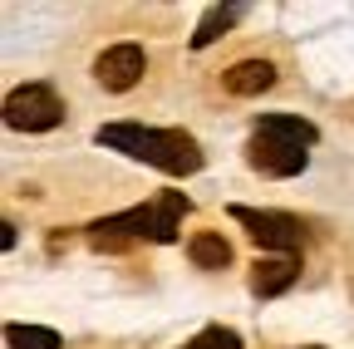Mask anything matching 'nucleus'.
Listing matches in <instances>:
<instances>
[{"mask_svg":"<svg viewBox=\"0 0 354 349\" xmlns=\"http://www.w3.org/2000/svg\"><path fill=\"white\" fill-rule=\"evenodd\" d=\"M99 143L113 153H128L148 167H162L172 178H187V172L202 167V148L197 138H187L183 128H143V123H104Z\"/></svg>","mask_w":354,"mask_h":349,"instance_id":"1","label":"nucleus"},{"mask_svg":"<svg viewBox=\"0 0 354 349\" xmlns=\"http://www.w3.org/2000/svg\"><path fill=\"white\" fill-rule=\"evenodd\" d=\"M187 197L183 192H162L153 207H128L118 216H104L94 222V236H109V232H123V236H148V241H177V227L187 216Z\"/></svg>","mask_w":354,"mask_h":349,"instance_id":"2","label":"nucleus"},{"mask_svg":"<svg viewBox=\"0 0 354 349\" xmlns=\"http://www.w3.org/2000/svg\"><path fill=\"white\" fill-rule=\"evenodd\" d=\"M6 123L20 128V133H50V128L64 123V99L50 84H25L6 99Z\"/></svg>","mask_w":354,"mask_h":349,"instance_id":"3","label":"nucleus"},{"mask_svg":"<svg viewBox=\"0 0 354 349\" xmlns=\"http://www.w3.org/2000/svg\"><path fill=\"white\" fill-rule=\"evenodd\" d=\"M232 222H241L261 246H271L281 256H295L300 251V222L286 211H256V207H232Z\"/></svg>","mask_w":354,"mask_h":349,"instance_id":"4","label":"nucleus"},{"mask_svg":"<svg viewBox=\"0 0 354 349\" xmlns=\"http://www.w3.org/2000/svg\"><path fill=\"white\" fill-rule=\"evenodd\" d=\"M143 69H148L143 45H109L94 59V79H99V89H109V94H128L133 84L143 79Z\"/></svg>","mask_w":354,"mask_h":349,"instance_id":"5","label":"nucleus"},{"mask_svg":"<svg viewBox=\"0 0 354 349\" xmlns=\"http://www.w3.org/2000/svg\"><path fill=\"white\" fill-rule=\"evenodd\" d=\"M251 167L256 172H266V178H295V172H305V162H310V153L305 148H295V143H281V138H251Z\"/></svg>","mask_w":354,"mask_h":349,"instance_id":"6","label":"nucleus"},{"mask_svg":"<svg viewBox=\"0 0 354 349\" xmlns=\"http://www.w3.org/2000/svg\"><path fill=\"white\" fill-rule=\"evenodd\" d=\"M295 281H300V261H295V256H271V261H256V266H251V290H256L261 300L290 290Z\"/></svg>","mask_w":354,"mask_h":349,"instance_id":"7","label":"nucleus"},{"mask_svg":"<svg viewBox=\"0 0 354 349\" xmlns=\"http://www.w3.org/2000/svg\"><path fill=\"white\" fill-rule=\"evenodd\" d=\"M271 84H276V64L271 59H241V64H232L227 74H221V89L236 94V99H251L261 89H271Z\"/></svg>","mask_w":354,"mask_h":349,"instance_id":"8","label":"nucleus"},{"mask_svg":"<svg viewBox=\"0 0 354 349\" xmlns=\"http://www.w3.org/2000/svg\"><path fill=\"white\" fill-rule=\"evenodd\" d=\"M256 133H261V138L295 143V148H310V143L320 138V128L310 123V118H300V113H266V118L256 123Z\"/></svg>","mask_w":354,"mask_h":349,"instance_id":"9","label":"nucleus"},{"mask_svg":"<svg viewBox=\"0 0 354 349\" xmlns=\"http://www.w3.org/2000/svg\"><path fill=\"white\" fill-rule=\"evenodd\" d=\"M236 20H241V6H212V10L202 15V25L192 30V50H207L212 39H221Z\"/></svg>","mask_w":354,"mask_h":349,"instance_id":"10","label":"nucleus"},{"mask_svg":"<svg viewBox=\"0 0 354 349\" xmlns=\"http://www.w3.org/2000/svg\"><path fill=\"white\" fill-rule=\"evenodd\" d=\"M187 256L197 261L202 271H221V266L232 261V246L221 241L216 232H202V236H192V241H187Z\"/></svg>","mask_w":354,"mask_h":349,"instance_id":"11","label":"nucleus"},{"mask_svg":"<svg viewBox=\"0 0 354 349\" xmlns=\"http://www.w3.org/2000/svg\"><path fill=\"white\" fill-rule=\"evenodd\" d=\"M6 344L10 349H59V334L44 325H6Z\"/></svg>","mask_w":354,"mask_h":349,"instance_id":"12","label":"nucleus"},{"mask_svg":"<svg viewBox=\"0 0 354 349\" xmlns=\"http://www.w3.org/2000/svg\"><path fill=\"white\" fill-rule=\"evenodd\" d=\"M183 349H241V334H236V330H221V325H212V330L192 334Z\"/></svg>","mask_w":354,"mask_h":349,"instance_id":"13","label":"nucleus"}]
</instances>
